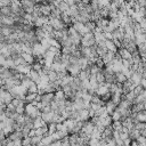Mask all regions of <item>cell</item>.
Here are the masks:
<instances>
[{"mask_svg":"<svg viewBox=\"0 0 146 146\" xmlns=\"http://www.w3.org/2000/svg\"><path fill=\"white\" fill-rule=\"evenodd\" d=\"M97 42H96L95 35H94V32H88L84 35H82V39H81V46L82 47H92Z\"/></svg>","mask_w":146,"mask_h":146,"instance_id":"6da1fadb","label":"cell"},{"mask_svg":"<svg viewBox=\"0 0 146 146\" xmlns=\"http://www.w3.org/2000/svg\"><path fill=\"white\" fill-rule=\"evenodd\" d=\"M14 97L10 94L9 90H6L3 88H1L0 90V103H5V104H10L13 102Z\"/></svg>","mask_w":146,"mask_h":146,"instance_id":"7a4b0ae2","label":"cell"},{"mask_svg":"<svg viewBox=\"0 0 146 146\" xmlns=\"http://www.w3.org/2000/svg\"><path fill=\"white\" fill-rule=\"evenodd\" d=\"M49 24H51L52 27H54L55 30H57V31H62V30H64L65 27H67V25L62 21V18H52V17H50Z\"/></svg>","mask_w":146,"mask_h":146,"instance_id":"3957f363","label":"cell"},{"mask_svg":"<svg viewBox=\"0 0 146 146\" xmlns=\"http://www.w3.org/2000/svg\"><path fill=\"white\" fill-rule=\"evenodd\" d=\"M94 129H95V124H94L90 120H88V121H84V124H83V127H82V130H81V131H82L83 133L88 135V136H91V133H92Z\"/></svg>","mask_w":146,"mask_h":146,"instance_id":"277c9868","label":"cell"},{"mask_svg":"<svg viewBox=\"0 0 146 146\" xmlns=\"http://www.w3.org/2000/svg\"><path fill=\"white\" fill-rule=\"evenodd\" d=\"M73 27L81 34V35H84L86 33H88V32H90L88 29H87V26H86V24L84 23H82V22H75V23H73Z\"/></svg>","mask_w":146,"mask_h":146,"instance_id":"5b68a950","label":"cell"},{"mask_svg":"<svg viewBox=\"0 0 146 146\" xmlns=\"http://www.w3.org/2000/svg\"><path fill=\"white\" fill-rule=\"evenodd\" d=\"M0 24H1V25H7V26H13V25L16 24V21H15L11 16L1 15V16H0Z\"/></svg>","mask_w":146,"mask_h":146,"instance_id":"8992f818","label":"cell"},{"mask_svg":"<svg viewBox=\"0 0 146 146\" xmlns=\"http://www.w3.org/2000/svg\"><path fill=\"white\" fill-rule=\"evenodd\" d=\"M67 71L72 76H78L81 72V67L79 64H70L67 66Z\"/></svg>","mask_w":146,"mask_h":146,"instance_id":"52a82bcc","label":"cell"},{"mask_svg":"<svg viewBox=\"0 0 146 146\" xmlns=\"http://www.w3.org/2000/svg\"><path fill=\"white\" fill-rule=\"evenodd\" d=\"M49 19H50V16H44V15H41L36 18L35 23H34V26L35 27H42L44 24H48L49 23Z\"/></svg>","mask_w":146,"mask_h":146,"instance_id":"ba28073f","label":"cell"},{"mask_svg":"<svg viewBox=\"0 0 146 146\" xmlns=\"http://www.w3.org/2000/svg\"><path fill=\"white\" fill-rule=\"evenodd\" d=\"M54 99H55V92H46L41 95V102L44 105H49Z\"/></svg>","mask_w":146,"mask_h":146,"instance_id":"9c48e42d","label":"cell"},{"mask_svg":"<svg viewBox=\"0 0 146 146\" xmlns=\"http://www.w3.org/2000/svg\"><path fill=\"white\" fill-rule=\"evenodd\" d=\"M39 8H40V11L42 15L44 16H50L51 15V7L49 3H39Z\"/></svg>","mask_w":146,"mask_h":146,"instance_id":"30bf717a","label":"cell"},{"mask_svg":"<svg viewBox=\"0 0 146 146\" xmlns=\"http://www.w3.org/2000/svg\"><path fill=\"white\" fill-rule=\"evenodd\" d=\"M117 52L120 54V56L122 57V59H129V60L132 59V52H130V51H129L127 48H124V47L120 48V49L117 50Z\"/></svg>","mask_w":146,"mask_h":146,"instance_id":"8fae6325","label":"cell"},{"mask_svg":"<svg viewBox=\"0 0 146 146\" xmlns=\"http://www.w3.org/2000/svg\"><path fill=\"white\" fill-rule=\"evenodd\" d=\"M130 80H131L135 84H137V86L140 84V82H141V80H143V73L139 72V71H135V72H132V75H131Z\"/></svg>","mask_w":146,"mask_h":146,"instance_id":"7c38bea8","label":"cell"},{"mask_svg":"<svg viewBox=\"0 0 146 146\" xmlns=\"http://www.w3.org/2000/svg\"><path fill=\"white\" fill-rule=\"evenodd\" d=\"M113 132H114V129H113V127H112V124L111 125H107V127H105V130L103 131V133H102V138L103 139H107V138H112L113 137Z\"/></svg>","mask_w":146,"mask_h":146,"instance_id":"4fadbf2b","label":"cell"},{"mask_svg":"<svg viewBox=\"0 0 146 146\" xmlns=\"http://www.w3.org/2000/svg\"><path fill=\"white\" fill-rule=\"evenodd\" d=\"M0 76H1V79H9V78H13L11 68H7V67L1 66V70H0Z\"/></svg>","mask_w":146,"mask_h":146,"instance_id":"5bb4252c","label":"cell"},{"mask_svg":"<svg viewBox=\"0 0 146 146\" xmlns=\"http://www.w3.org/2000/svg\"><path fill=\"white\" fill-rule=\"evenodd\" d=\"M22 57L26 60L27 64H31V65H32L34 62H36L35 56H34L33 54H31V52H22Z\"/></svg>","mask_w":146,"mask_h":146,"instance_id":"9a60e30c","label":"cell"},{"mask_svg":"<svg viewBox=\"0 0 146 146\" xmlns=\"http://www.w3.org/2000/svg\"><path fill=\"white\" fill-rule=\"evenodd\" d=\"M115 54H116V52H113V51H110V50H108V52L102 57L103 60H104V63H105V65H107V64H110V63H112V62L114 60Z\"/></svg>","mask_w":146,"mask_h":146,"instance_id":"2e32d148","label":"cell"},{"mask_svg":"<svg viewBox=\"0 0 146 146\" xmlns=\"http://www.w3.org/2000/svg\"><path fill=\"white\" fill-rule=\"evenodd\" d=\"M65 99H67V98H66V95H65L64 90H63L62 88L57 89V90L55 91V100L59 102V100H65Z\"/></svg>","mask_w":146,"mask_h":146,"instance_id":"e0dca14e","label":"cell"},{"mask_svg":"<svg viewBox=\"0 0 146 146\" xmlns=\"http://www.w3.org/2000/svg\"><path fill=\"white\" fill-rule=\"evenodd\" d=\"M90 119L89 116V110L83 108L81 111H79V121H88Z\"/></svg>","mask_w":146,"mask_h":146,"instance_id":"ac0fdd59","label":"cell"},{"mask_svg":"<svg viewBox=\"0 0 146 146\" xmlns=\"http://www.w3.org/2000/svg\"><path fill=\"white\" fill-rule=\"evenodd\" d=\"M13 32V29L11 26H7V25H1V29H0V34L1 35H5V36H9Z\"/></svg>","mask_w":146,"mask_h":146,"instance_id":"d6986e66","label":"cell"},{"mask_svg":"<svg viewBox=\"0 0 146 146\" xmlns=\"http://www.w3.org/2000/svg\"><path fill=\"white\" fill-rule=\"evenodd\" d=\"M105 46L107 47V49H108L110 51L117 52V50H119V48L116 47V44L114 43V41H113V40H106V41H105Z\"/></svg>","mask_w":146,"mask_h":146,"instance_id":"ffe728a7","label":"cell"},{"mask_svg":"<svg viewBox=\"0 0 146 146\" xmlns=\"http://www.w3.org/2000/svg\"><path fill=\"white\" fill-rule=\"evenodd\" d=\"M54 115H55V112L54 111H51V112H48V113H42L41 114V117L49 124V123H51L52 122V119H54Z\"/></svg>","mask_w":146,"mask_h":146,"instance_id":"44dd1931","label":"cell"},{"mask_svg":"<svg viewBox=\"0 0 146 146\" xmlns=\"http://www.w3.org/2000/svg\"><path fill=\"white\" fill-rule=\"evenodd\" d=\"M29 76L31 78V80L32 81H34L35 83H38L39 81H40V73L38 72V71H35V70H31V72L29 73Z\"/></svg>","mask_w":146,"mask_h":146,"instance_id":"7402d4cb","label":"cell"},{"mask_svg":"<svg viewBox=\"0 0 146 146\" xmlns=\"http://www.w3.org/2000/svg\"><path fill=\"white\" fill-rule=\"evenodd\" d=\"M105 106H106V111H107V113H108L110 115H112V114H113V112L116 110V106H117V105H116V104H114L112 100H108V102L106 103V105H105Z\"/></svg>","mask_w":146,"mask_h":146,"instance_id":"603a6c76","label":"cell"},{"mask_svg":"<svg viewBox=\"0 0 146 146\" xmlns=\"http://www.w3.org/2000/svg\"><path fill=\"white\" fill-rule=\"evenodd\" d=\"M47 74H48V76H49L50 82H55V81H57V80H58V73H57L56 71H54V70L49 68V70H48V72H47Z\"/></svg>","mask_w":146,"mask_h":146,"instance_id":"cb8c5ba5","label":"cell"},{"mask_svg":"<svg viewBox=\"0 0 146 146\" xmlns=\"http://www.w3.org/2000/svg\"><path fill=\"white\" fill-rule=\"evenodd\" d=\"M100 123H102L103 125H105V127L111 125V124L113 123V119H112V116H111L110 114L106 115V116H104V117L100 116Z\"/></svg>","mask_w":146,"mask_h":146,"instance_id":"d4e9b609","label":"cell"},{"mask_svg":"<svg viewBox=\"0 0 146 146\" xmlns=\"http://www.w3.org/2000/svg\"><path fill=\"white\" fill-rule=\"evenodd\" d=\"M96 50H97V54H98L99 57H103L104 55H106L108 52V49H107L106 46H98L97 44V49Z\"/></svg>","mask_w":146,"mask_h":146,"instance_id":"484cf974","label":"cell"},{"mask_svg":"<svg viewBox=\"0 0 146 146\" xmlns=\"http://www.w3.org/2000/svg\"><path fill=\"white\" fill-rule=\"evenodd\" d=\"M36 97H38V92H29L25 96V103H32L36 99Z\"/></svg>","mask_w":146,"mask_h":146,"instance_id":"4316f807","label":"cell"},{"mask_svg":"<svg viewBox=\"0 0 146 146\" xmlns=\"http://www.w3.org/2000/svg\"><path fill=\"white\" fill-rule=\"evenodd\" d=\"M52 141H54V139H52L51 135H44L42 137V140H41V143L43 144V146H49Z\"/></svg>","mask_w":146,"mask_h":146,"instance_id":"83f0119b","label":"cell"},{"mask_svg":"<svg viewBox=\"0 0 146 146\" xmlns=\"http://www.w3.org/2000/svg\"><path fill=\"white\" fill-rule=\"evenodd\" d=\"M70 7H71V6H70V5H68L66 1L59 2V3H58V6H57V8H58V9H59L62 13H66V11L70 9Z\"/></svg>","mask_w":146,"mask_h":146,"instance_id":"f1b7e54d","label":"cell"},{"mask_svg":"<svg viewBox=\"0 0 146 146\" xmlns=\"http://www.w3.org/2000/svg\"><path fill=\"white\" fill-rule=\"evenodd\" d=\"M35 35H36L39 41H41L42 39L46 38V33H44V31L41 27H35Z\"/></svg>","mask_w":146,"mask_h":146,"instance_id":"f546056e","label":"cell"},{"mask_svg":"<svg viewBox=\"0 0 146 146\" xmlns=\"http://www.w3.org/2000/svg\"><path fill=\"white\" fill-rule=\"evenodd\" d=\"M132 62H133V64H140L141 63V57H140V54L138 50L132 52Z\"/></svg>","mask_w":146,"mask_h":146,"instance_id":"4dcf8cb0","label":"cell"},{"mask_svg":"<svg viewBox=\"0 0 146 146\" xmlns=\"http://www.w3.org/2000/svg\"><path fill=\"white\" fill-rule=\"evenodd\" d=\"M111 100H112L114 104L119 105L120 102L122 100V94H120V92H117V94H112V98H111Z\"/></svg>","mask_w":146,"mask_h":146,"instance_id":"1f68e13d","label":"cell"},{"mask_svg":"<svg viewBox=\"0 0 146 146\" xmlns=\"http://www.w3.org/2000/svg\"><path fill=\"white\" fill-rule=\"evenodd\" d=\"M115 76H116V82H119V83H123V82H125V81L128 80V78H127L122 72L115 73Z\"/></svg>","mask_w":146,"mask_h":146,"instance_id":"d6a6232c","label":"cell"},{"mask_svg":"<svg viewBox=\"0 0 146 146\" xmlns=\"http://www.w3.org/2000/svg\"><path fill=\"white\" fill-rule=\"evenodd\" d=\"M129 135H130V138L132 139V140H137V138L140 136V130H138V129H132V130H130L129 131Z\"/></svg>","mask_w":146,"mask_h":146,"instance_id":"836d02e7","label":"cell"},{"mask_svg":"<svg viewBox=\"0 0 146 146\" xmlns=\"http://www.w3.org/2000/svg\"><path fill=\"white\" fill-rule=\"evenodd\" d=\"M11 14H13V10H11V7H10V6H5V7H1V15L11 16Z\"/></svg>","mask_w":146,"mask_h":146,"instance_id":"e575fe53","label":"cell"},{"mask_svg":"<svg viewBox=\"0 0 146 146\" xmlns=\"http://www.w3.org/2000/svg\"><path fill=\"white\" fill-rule=\"evenodd\" d=\"M79 137H80L79 133H70V135H68V139H70L71 145L76 144V143L79 141Z\"/></svg>","mask_w":146,"mask_h":146,"instance_id":"d590c367","label":"cell"},{"mask_svg":"<svg viewBox=\"0 0 146 146\" xmlns=\"http://www.w3.org/2000/svg\"><path fill=\"white\" fill-rule=\"evenodd\" d=\"M96 78H97V82H98L99 84H100V83H104V82H106V79H105V74H104L103 70L96 74Z\"/></svg>","mask_w":146,"mask_h":146,"instance_id":"8d00e7d4","label":"cell"},{"mask_svg":"<svg viewBox=\"0 0 146 146\" xmlns=\"http://www.w3.org/2000/svg\"><path fill=\"white\" fill-rule=\"evenodd\" d=\"M135 117H136L139 122H146V112H145V111H141V112L137 113Z\"/></svg>","mask_w":146,"mask_h":146,"instance_id":"74e56055","label":"cell"},{"mask_svg":"<svg viewBox=\"0 0 146 146\" xmlns=\"http://www.w3.org/2000/svg\"><path fill=\"white\" fill-rule=\"evenodd\" d=\"M89 70H90V74H97V73H98V72H100L103 68L98 67L96 64H90V66H89Z\"/></svg>","mask_w":146,"mask_h":146,"instance_id":"f35d334b","label":"cell"},{"mask_svg":"<svg viewBox=\"0 0 146 146\" xmlns=\"http://www.w3.org/2000/svg\"><path fill=\"white\" fill-rule=\"evenodd\" d=\"M112 127H113L114 130H116V131L120 132V131L122 130V128H123V125H122V121H113Z\"/></svg>","mask_w":146,"mask_h":146,"instance_id":"ab89813d","label":"cell"},{"mask_svg":"<svg viewBox=\"0 0 146 146\" xmlns=\"http://www.w3.org/2000/svg\"><path fill=\"white\" fill-rule=\"evenodd\" d=\"M56 131H57V123H54V122L49 123V124H48V133H49V135H52V133H55Z\"/></svg>","mask_w":146,"mask_h":146,"instance_id":"60d3db41","label":"cell"},{"mask_svg":"<svg viewBox=\"0 0 146 146\" xmlns=\"http://www.w3.org/2000/svg\"><path fill=\"white\" fill-rule=\"evenodd\" d=\"M86 26H87V29H88L90 32H94V31L96 30V27H97L96 22H94V21H89V22H87V23H86Z\"/></svg>","mask_w":146,"mask_h":146,"instance_id":"b9f144b4","label":"cell"},{"mask_svg":"<svg viewBox=\"0 0 146 146\" xmlns=\"http://www.w3.org/2000/svg\"><path fill=\"white\" fill-rule=\"evenodd\" d=\"M111 116H112L113 121H121V120H122V115H121V113H120L119 111H116V110L113 112V114H112Z\"/></svg>","mask_w":146,"mask_h":146,"instance_id":"7bdbcfd3","label":"cell"},{"mask_svg":"<svg viewBox=\"0 0 146 146\" xmlns=\"http://www.w3.org/2000/svg\"><path fill=\"white\" fill-rule=\"evenodd\" d=\"M102 131H99L96 127H95V129H94V131H92V133H91V138H96V139H100L102 138Z\"/></svg>","mask_w":146,"mask_h":146,"instance_id":"ee69618b","label":"cell"},{"mask_svg":"<svg viewBox=\"0 0 146 146\" xmlns=\"http://www.w3.org/2000/svg\"><path fill=\"white\" fill-rule=\"evenodd\" d=\"M145 91V88L141 86V84H138L135 89H133V92L136 94V96H138V95H140V94H143Z\"/></svg>","mask_w":146,"mask_h":146,"instance_id":"f6af8a7d","label":"cell"},{"mask_svg":"<svg viewBox=\"0 0 146 146\" xmlns=\"http://www.w3.org/2000/svg\"><path fill=\"white\" fill-rule=\"evenodd\" d=\"M82 89H87V90L91 89V83H90L89 79H86V80L82 81Z\"/></svg>","mask_w":146,"mask_h":146,"instance_id":"bcb514c9","label":"cell"},{"mask_svg":"<svg viewBox=\"0 0 146 146\" xmlns=\"http://www.w3.org/2000/svg\"><path fill=\"white\" fill-rule=\"evenodd\" d=\"M29 92H38L39 91V87H38V84L35 83V82H33L30 87H29Z\"/></svg>","mask_w":146,"mask_h":146,"instance_id":"7dc6e473","label":"cell"},{"mask_svg":"<svg viewBox=\"0 0 146 146\" xmlns=\"http://www.w3.org/2000/svg\"><path fill=\"white\" fill-rule=\"evenodd\" d=\"M95 64H96L98 67H100V68H104V67H105V63H104V60H103L102 57H98V58L96 59Z\"/></svg>","mask_w":146,"mask_h":146,"instance_id":"c3c4849f","label":"cell"},{"mask_svg":"<svg viewBox=\"0 0 146 146\" xmlns=\"http://www.w3.org/2000/svg\"><path fill=\"white\" fill-rule=\"evenodd\" d=\"M42 137H43V136H38V135L34 136V137H31V138H32V144H33V145H38V144L42 140Z\"/></svg>","mask_w":146,"mask_h":146,"instance_id":"681fc988","label":"cell"},{"mask_svg":"<svg viewBox=\"0 0 146 146\" xmlns=\"http://www.w3.org/2000/svg\"><path fill=\"white\" fill-rule=\"evenodd\" d=\"M32 144V138L31 137H24L23 138V146H29Z\"/></svg>","mask_w":146,"mask_h":146,"instance_id":"f907efd6","label":"cell"},{"mask_svg":"<svg viewBox=\"0 0 146 146\" xmlns=\"http://www.w3.org/2000/svg\"><path fill=\"white\" fill-rule=\"evenodd\" d=\"M16 112L18 114H25V105H21L16 107Z\"/></svg>","mask_w":146,"mask_h":146,"instance_id":"816d5d0a","label":"cell"},{"mask_svg":"<svg viewBox=\"0 0 146 146\" xmlns=\"http://www.w3.org/2000/svg\"><path fill=\"white\" fill-rule=\"evenodd\" d=\"M30 131H31V129H30L29 127H26V125H24L23 129H22V132H23V136H24V137H29Z\"/></svg>","mask_w":146,"mask_h":146,"instance_id":"f5cc1de1","label":"cell"},{"mask_svg":"<svg viewBox=\"0 0 146 146\" xmlns=\"http://www.w3.org/2000/svg\"><path fill=\"white\" fill-rule=\"evenodd\" d=\"M106 141H107V145L108 146H116V141H115V139L113 137L112 138H107Z\"/></svg>","mask_w":146,"mask_h":146,"instance_id":"db71d44e","label":"cell"},{"mask_svg":"<svg viewBox=\"0 0 146 146\" xmlns=\"http://www.w3.org/2000/svg\"><path fill=\"white\" fill-rule=\"evenodd\" d=\"M52 110H51V106H50V104L49 105H44L43 106V108L41 110V112L42 113H48V112H51Z\"/></svg>","mask_w":146,"mask_h":146,"instance_id":"11a10c76","label":"cell"},{"mask_svg":"<svg viewBox=\"0 0 146 146\" xmlns=\"http://www.w3.org/2000/svg\"><path fill=\"white\" fill-rule=\"evenodd\" d=\"M11 0H0V6L5 7V6H10Z\"/></svg>","mask_w":146,"mask_h":146,"instance_id":"9f6ffc18","label":"cell"},{"mask_svg":"<svg viewBox=\"0 0 146 146\" xmlns=\"http://www.w3.org/2000/svg\"><path fill=\"white\" fill-rule=\"evenodd\" d=\"M137 141L139 143V144H144V143H146V137H144V136H139L138 138H137Z\"/></svg>","mask_w":146,"mask_h":146,"instance_id":"6f0895ef","label":"cell"},{"mask_svg":"<svg viewBox=\"0 0 146 146\" xmlns=\"http://www.w3.org/2000/svg\"><path fill=\"white\" fill-rule=\"evenodd\" d=\"M34 136H36V130L35 129H31V131L29 133V137H34Z\"/></svg>","mask_w":146,"mask_h":146,"instance_id":"680465c9","label":"cell"},{"mask_svg":"<svg viewBox=\"0 0 146 146\" xmlns=\"http://www.w3.org/2000/svg\"><path fill=\"white\" fill-rule=\"evenodd\" d=\"M66 2L70 5V6H73V5H76V0H66Z\"/></svg>","mask_w":146,"mask_h":146,"instance_id":"91938a15","label":"cell"},{"mask_svg":"<svg viewBox=\"0 0 146 146\" xmlns=\"http://www.w3.org/2000/svg\"><path fill=\"white\" fill-rule=\"evenodd\" d=\"M130 146H139V143L137 141V140H132L131 141V145Z\"/></svg>","mask_w":146,"mask_h":146,"instance_id":"94428289","label":"cell"},{"mask_svg":"<svg viewBox=\"0 0 146 146\" xmlns=\"http://www.w3.org/2000/svg\"><path fill=\"white\" fill-rule=\"evenodd\" d=\"M124 146H125V145H124Z\"/></svg>","mask_w":146,"mask_h":146,"instance_id":"6125c7cd","label":"cell"}]
</instances>
